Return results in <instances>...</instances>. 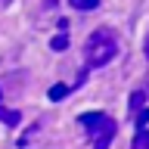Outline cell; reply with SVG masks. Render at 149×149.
I'll list each match as a JSON object with an SVG mask.
<instances>
[{
	"label": "cell",
	"mask_w": 149,
	"mask_h": 149,
	"mask_svg": "<svg viewBox=\"0 0 149 149\" xmlns=\"http://www.w3.org/2000/svg\"><path fill=\"white\" fill-rule=\"evenodd\" d=\"M78 124H81L84 134L90 137L93 149H109L112 137H115V130H118V124H115L106 112H84V115H78Z\"/></svg>",
	"instance_id": "obj_2"
},
{
	"label": "cell",
	"mask_w": 149,
	"mask_h": 149,
	"mask_svg": "<svg viewBox=\"0 0 149 149\" xmlns=\"http://www.w3.org/2000/svg\"><path fill=\"white\" fill-rule=\"evenodd\" d=\"M130 149H149V130L146 127L137 130V137H134V146H130Z\"/></svg>",
	"instance_id": "obj_5"
},
{
	"label": "cell",
	"mask_w": 149,
	"mask_h": 149,
	"mask_svg": "<svg viewBox=\"0 0 149 149\" xmlns=\"http://www.w3.org/2000/svg\"><path fill=\"white\" fill-rule=\"evenodd\" d=\"M65 93H68V87H65V84H53V87H50V93H47V96H50V100L53 102H59L65 96Z\"/></svg>",
	"instance_id": "obj_8"
},
{
	"label": "cell",
	"mask_w": 149,
	"mask_h": 149,
	"mask_svg": "<svg viewBox=\"0 0 149 149\" xmlns=\"http://www.w3.org/2000/svg\"><path fill=\"white\" fill-rule=\"evenodd\" d=\"M6 3H9V0H0V6H6Z\"/></svg>",
	"instance_id": "obj_12"
},
{
	"label": "cell",
	"mask_w": 149,
	"mask_h": 149,
	"mask_svg": "<svg viewBox=\"0 0 149 149\" xmlns=\"http://www.w3.org/2000/svg\"><path fill=\"white\" fill-rule=\"evenodd\" d=\"M72 6H74V9H81V13H90V9L100 6V0H72Z\"/></svg>",
	"instance_id": "obj_7"
},
{
	"label": "cell",
	"mask_w": 149,
	"mask_h": 149,
	"mask_svg": "<svg viewBox=\"0 0 149 149\" xmlns=\"http://www.w3.org/2000/svg\"><path fill=\"white\" fill-rule=\"evenodd\" d=\"M50 47H53L56 53H62L65 47H68V34H65V31H59V34H56L53 40H50Z\"/></svg>",
	"instance_id": "obj_6"
},
{
	"label": "cell",
	"mask_w": 149,
	"mask_h": 149,
	"mask_svg": "<svg viewBox=\"0 0 149 149\" xmlns=\"http://www.w3.org/2000/svg\"><path fill=\"white\" fill-rule=\"evenodd\" d=\"M137 124H140V127L149 124V109H140V112H137Z\"/></svg>",
	"instance_id": "obj_10"
},
{
	"label": "cell",
	"mask_w": 149,
	"mask_h": 149,
	"mask_svg": "<svg viewBox=\"0 0 149 149\" xmlns=\"http://www.w3.org/2000/svg\"><path fill=\"white\" fill-rule=\"evenodd\" d=\"M143 106H146V93H143V90H137V93H130V102H127V109L134 112V115H137V112L143 109Z\"/></svg>",
	"instance_id": "obj_3"
},
{
	"label": "cell",
	"mask_w": 149,
	"mask_h": 149,
	"mask_svg": "<svg viewBox=\"0 0 149 149\" xmlns=\"http://www.w3.org/2000/svg\"><path fill=\"white\" fill-rule=\"evenodd\" d=\"M34 134H37V127L25 130V134H22V140H19V146H28V143H31V137H34Z\"/></svg>",
	"instance_id": "obj_9"
},
{
	"label": "cell",
	"mask_w": 149,
	"mask_h": 149,
	"mask_svg": "<svg viewBox=\"0 0 149 149\" xmlns=\"http://www.w3.org/2000/svg\"><path fill=\"white\" fill-rule=\"evenodd\" d=\"M0 121H6L9 127H13V124H19V121H22V115H19L16 109H3V106H0Z\"/></svg>",
	"instance_id": "obj_4"
},
{
	"label": "cell",
	"mask_w": 149,
	"mask_h": 149,
	"mask_svg": "<svg viewBox=\"0 0 149 149\" xmlns=\"http://www.w3.org/2000/svg\"><path fill=\"white\" fill-rule=\"evenodd\" d=\"M143 50H146V56H149V37H146V44H143Z\"/></svg>",
	"instance_id": "obj_11"
},
{
	"label": "cell",
	"mask_w": 149,
	"mask_h": 149,
	"mask_svg": "<svg viewBox=\"0 0 149 149\" xmlns=\"http://www.w3.org/2000/svg\"><path fill=\"white\" fill-rule=\"evenodd\" d=\"M118 56V34L112 28H96L84 40V62L87 68H102Z\"/></svg>",
	"instance_id": "obj_1"
}]
</instances>
